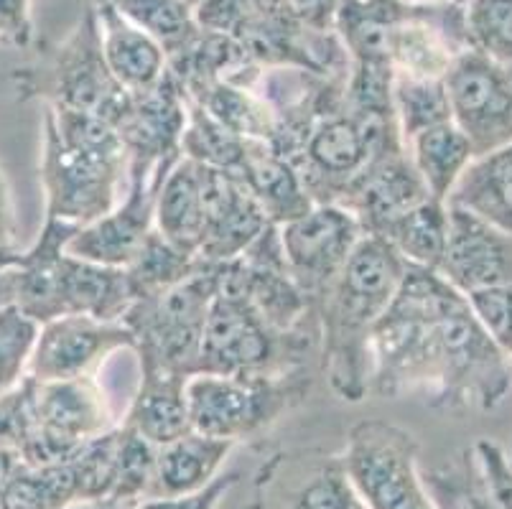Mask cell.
Segmentation results:
<instances>
[{
	"label": "cell",
	"instance_id": "cell-1",
	"mask_svg": "<svg viewBox=\"0 0 512 509\" xmlns=\"http://www.w3.org/2000/svg\"><path fill=\"white\" fill-rule=\"evenodd\" d=\"M510 362L462 293L436 270L408 265L372 331L370 392L426 390L434 408L495 410L512 385Z\"/></svg>",
	"mask_w": 512,
	"mask_h": 509
},
{
	"label": "cell",
	"instance_id": "cell-2",
	"mask_svg": "<svg viewBox=\"0 0 512 509\" xmlns=\"http://www.w3.org/2000/svg\"><path fill=\"white\" fill-rule=\"evenodd\" d=\"M408 263L380 237L365 235L316 308L321 372L334 395L362 403L370 395V342L398 293Z\"/></svg>",
	"mask_w": 512,
	"mask_h": 509
},
{
	"label": "cell",
	"instance_id": "cell-3",
	"mask_svg": "<svg viewBox=\"0 0 512 509\" xmlns=\"http://www.w3.org/2000/svg\"><path fill=\"white\" fill-rule=\"evenodd\" d=\"M39 179L44 219L79 230L105 217L128 189V151L118 128L87 112L44 107Z\"/></svg>",
	"mask_w": 512,
	"mask_h": 509
},
{
	"label": "cell",
	"instance_id": "cell-4",
	"mask_svg": "<svg viewBox=\"0 0 512 509\" xmlns=\"http://www.w3.org/2000/svg\"><path fill=\"white\" fill-rule=\"evenodd\" d=\"M74 232L72 224L44 219L16 268L13 303L39 326L62 316L123 321L133 306L128 273L69 255L67 242Z\"/></svg>",
	"mask_w": 512,
	"mask_h": 509
},
{
	"label": "cell",
	"instance_id": "cell-5",
	"mask_svg": "<svg viewBox=\"0 0 512 509\" xmlns=\"http://www.w3.org/2000/svg\"><path fill=\"white\" fill-rule=\"evenodd\" d=\"M199 26L230 36L258 67L347 77L349 56L334 31L309 26L288 0H199Z\"/></svg>",
	"mask_w": 512,
	"mask_h": 509
},
{
	"label": "cell",
	"instance_id": "cell-6",
	"mask_svg": "<svg viewBox=\"0 0 512 509\" xmlns=\"http://www.w3.org/2000/svg\"><path fill=\"white\" fill-rule=\"evenodd\" d=\"M21 100H41L44 107L97 115L118 128L128 112L125 92L102 56L95 6H87L67 39L46 54L41 67L16 69L13 74Z\"/></svg>",
	"mask_w": 512,
	"mask_h": 509
},
{
	"label": "cell",
	"instance_id": "cell-7",
	"mask_svg": "<svg viewBox=\"0 0 512 509\" xmlns=\"http://www.w3.org/2000/svg\"><path fill=\"white\" fill-rule=\"evenodd\" d=\"M395 143H406L398 120H362L347 105L306 125L286 161L296 168L314 204H342L367 163Z\"/></svg>",
	"mask_w": 512,
	"mask_h": 509
},
{
	"label": "cell",
	"instance_id": "cell-8",
	"mask_svg": "<svg viewBox=\"0 0 512 509\" xmlns=\"http://www.w3.org/2000/svg\"><path fill=\"white\" fill-rule=\"evenodd\" d=\"M304 370L278 375H194L186 385L192 431L240 443L268 431L309 392Z\"/></svg>",
	"mask_w": 512,
	"mask_h": 509
},
{
	"label": "cell",
	"instance_id": "cell-9",
	"mask_svg": "<svg viewBox=\"0 0 512 509\" xmlns=\"http://www.w3.org/2000/svg\"><path fill=\"white\" fill-rule=\"evenodd\" d=\"M217 296V263L204 260L202 268L179 286L158 296L141 298L128 308V326L141 364L164 367L186 377L197 375L209 308Z\"/></svg>",
	"mask_w": 512,
	"mask_h": 509
},
{
	"label": "cell",
	"instance_id": "cell-10",
	"mask_svg": "<svg viewBox=\"0 0 512 509\" xmlns=\"http://www.w3.org/2000/svg\"><path fill=\"white\" fill-rule=\"evenodd\" d=\"M309 336L281 334L265 324L255 308L232 288L217 283L199 352L197 375H278L299 370Z\"/></svg>",
	"mask_w": 512,
	"mask_h": 509
},
{
	"label": "cell",
	"instance_id": "cell-11",
	"mask_svg": "<svg viewBox=\"0 0 512 509\" xmlns=\"http://www.w3.org/2000/svg\"><path fill=\"white\" fill-rule=\"evenodd\" d=\"M367 509H434L423 487L418 443L385 420H362L339 456Z\"/></svg>",
	"mask_w": 512,
	"mask_h": 509
},
{
	"label": "cell",
	"instance_id": "cell-12",
	"mask_svg": "<svg viewBox=\"0 0 512 509\" xmlns=\"http://www.w3.org/2000/svg\"><path fill=\"white\" fill-rule=\"evenodd\" d=\"M115 426L118 423L97 377L36 382L34 428L18 451L26 466L62 464L72 459L82 443Z\"/></svg>",
	"mask_w": 512,
	"mask_h": 509
},
{
	"label": "cell",
	"instance_id": "cell-13",
	"mask_svg": "<svg viewBox=\"0 0 512 509\" xmlns=\"http://www.w3.org/2000/svg\"><path fill=\"white\" fill-rule=\"evenodd\" d=\"M278 235L288 273L316 314L365 232L355 214L339 204H314L306 214L281 224Z\"/></svg>",
	"mask_w": 512,
	"mask_h": 509
},
{
	"label": "cell",
	"instance_id": "cell-14",
	"mask_svg": "<svg viewBox=\"0 0 512 509\" xmlns=\"http://www.w3.org/2000/svg\"><path fill=\"white\" fill-rule=\"evenodd\" d=\"M451 123L462 130L474 156L512 140V64L492 62L467 49L451 62L444 77Z\"/></svg>",
	"mask_w": 512,
	"mask_h": 509
},
{
	"label": "cell",
	"instance_id": "cell-15",
	"mask_svg": "<svg viewBox=\"0 0 512 509\" xmlns=\"http://www.w3.org/2000/svg\"><path fill=\"white\" fill-rule=\"evenodd\" d=\"M174 166V163H171ZM171 166L158 171H128V189L123 199L105 217L79 227L67 242V252L79 260L105 265V268H128L151 232L156 230V196Z\"/></svg>",
	"mask_w": 512,
	"mask_h": 509
},
{
	"label": "cell",
	"instance_id": "cell-16",
	"mask_svg": "<svg viewBox=\"0 0 512 509\" xmlns=\"http://www.w3.org/2000/svg\"><path fill=\"white\" fill-rule=\"evenodd\" d=\"M123 349H136V339L123 321L62 316L41 324L31 352L29 377L36 382L97 377L102 364Z\"/></svg>",
	"mask_w": 512,
	"mask_h": 509
},
{
	"label": "cell",
	"instance_id": "cell-17",
	"mask_svg": "<svg viewBox=\"0 0 512 509\" xmlns=\"http://www.w3.org/2000/svg\"><path fill=\"white\" fill-rule=\"evenodd\" d=\"M189 118V97L171 72L151 90L130 95L128 112L118 123V133L128 151V171H158L181 158Z\"/></svg>",
	"mask_w": 512,
	"mask_h": 509
},
{
	"label": "cell",
	"instance_id": "cell-18",
	"mask_svg": "<svg viewBox=\"0 0 512 509\" xmlns=\"http://www.w3.org/2000/svg\"><path fill=\"white\" fill-rule=\"evenodd\" d=\"M436 273L464 298L512 283V235L449 204V235Z\"/></svg>",
	"mask_w": 512,
	"mask_h": 509
},
{
	"label": "cell",
	"instance_id": "cell-19",
	"mask_svg": "<svg viewBox=\"0 0 512 509\" xmlns=\"http://www.w3.org/2000/svg\"><path fill=\"white\" fill-rule=\"evenodd\" d=\"M428 196L406 143H395L367 163L339 207L355 214L365 235L380 237L395 219L426 202Z\"/></svg>",
	"mask_w": 512,
	"mask_h": 509
},
{
	"label": "cell",
	"instance_id": "cell-20",
	"mask_svg": "<svg viewBox=\"0 0 512 509\" xmlns=\"http://www.w3.org/2000/svg\"><path fill=\"white\" fill-rule=\"evenodd\" d=\"M199 168L204 189V237L199 258L207 263H227L240 258L271 222L237 176L217 168Z\"/></svg>",
	"mask_w": 512,
	"mask_h": 509
},
{
	"label": "cell",
	"instance_id": "cell-21",
	"mask_svg": "<svg viewBox=\"0 0 512 509\" xmlns=\"http://www.w3.org/2000/svg\"><path fill=\"white\" fill-rule=\"evenodd\" d=\"M186 385L189 377L181 372L141 364V382L120 426L138 433L156 448L181 438L192 431Z\"/></svg>",
	"mask_w": 512,
	"mask_h": 509
},
{
	"label": "cell",
	"instance_id": "cell-22",
	"mask_svg": "<svg viewBox=\"0 0 512 509\" xmlns=\"http://www.w3.org/2000/svg\"><path fill=\"white\" fill-rule=\"evenodd\" d=\"M92 6H95L97 26H100L102 56L120 87L130 95L151 90L153 84L161 82V77L169 72L166 51L156 39L125 21L107 3L95 0Z\"/></svg>",
	"mask_w": 512,
	"mask_h": 509
},
{
	"label": "cell",
	"instance_id": "cell-23",
	"mask_svg": "<svg viewBox=\"0 0 512 509\" xmlns=\"http://www.w3.org/2000/svg\"><path fill=\"white\" fill-rule=\"evenodd\" d=\"M235 443L189 431L156 451V476L148 499L189 497L222 474Z\"/></svg>",
	"mask_w": 512,
	"mask_h": 509
},
{
	"label": "cell",
	"instance_id": "cell-24",
	"mask_svg": "<svg viewBox=\"0 0 512 509\" xmlns=\"http://www.w3.org/2000/svg\"><path fill=\"white\" fill-rule=\"evenodd\" d=\"M156 232L176 250L199 258L204 237V189L199 163L181 156L156 196ZM202 260V258H199Z\"/></svg>",
	"mask_w": 512,
	"mask_h": 509
},
{
	"label": "cell",
	"instance_id": "cell-25",
	"mask_svg": "<svg viewBox=\"0 0 512 509\" xmlns=\"http://www.w3.org/2000/svg\"><path fill=\"white\" fill-rule=\"evenodd\" d=\"M237 179L245 184L258 207L268 217V222L281 227L291 219L301 217L314 207L304 181L296 174V168L278 156L268 143L255 140L248 158L242 163Z\"/></svg>",
	"mask_w": 512,
	"mask_h": 509
},
{
	"label": "cell",
	"instance_id": "cell-26",
	"mask_svg": "<svg viewBox=\"0 0 512 509\" xmlns=\"http://www.w3.org/2000/svg\"><path fill=\"white\" fill-rule=\"evenodd\" d=\"M449 204L512 235V140L469 163L451 191Z\"/></svg>",
	"mask_w": 512,
	"mask_h": 509
},
{
	"label": "cell",
	"instance_id": "cell-27",
	"mask_svg": "<svg viewBox=\"0 0 512 509\" xmlns=\"http://www.w3.org/2000/svg\"><path fill=\"white\" fill-rule=\"evenodd\" d=\"M406 148L428 194L441 202H449L456 181L462 179L469 163L477 158L467 135L451 120L413 135Z\"/></svg>",
	"mask_w": 512,
	"mask_h": 509
},
{
	"label": "cell",
	"instance_id": "cell-28",
	"mask_svg": "<svg viewBox=\"0 0 512 509\" xmlns=\"http://www.w3.org/2000/svg\"><path fill=\"white\" fill-rule=\"evenodd\" d=\"M186 97L240 138L271 143L276 135V112L255 92L253 84L212 82Z\"/></svg>",
	"mask_w": 512,
	"mask_h": 509
},
{
	"label": "cell",
	"instance_id": "cell-29",
	"mask_svg": "<svg viewBox=\"0 0 512 509\" xmlns=\"http://www.w3.org/2000/svg\"><path fill=\"white\" fill-rule=\"evenodd\" d=\"M449 235V202L428 196L426 202L395 219L380 240L388 242L408 265L436 270Z\"/></svg>",
	"mask_w": 512,
	"mask_h": 509
},
{
	"label": "cell",
	"instance_id": "cell-30",
	"mask_svg": "<svg viewBox=\"0 0 512 509\" xmlns=\"http://www.w3.org/2000/svg\"><path fill=\"white\" fill-rule=\"evenodd\" d=\"M120 13L125 21L146 31L161 44L166 59L184 49L199 34V21L194 6L186 0H102Z\"/></svg>",
	"mask_w": 512,
	"mask_h": 509
},
{
	"label": "cell",
	"instance_id": "cell-31",
	"mask_svg": "<svg viewBox=\"0 0 512 509\" xmlns=\"http://www.w3.org/2000/svg\"><path fill=\"white\" fill-rule=\"evenodd\" d=\"M255 140L240 138L225 125H220L212 115L189 100V118H186L184 138H181V156L199 166L217 168L227 174H240L242 163L248 158Z\"/></svg>",
	"mask_w": 512,
	"mask_h": 509
},
{
	"label": "cell",
	"instance_id": "cell-32",
	"mask_svg": "<svg viewBox=\"0 0 512 509\" xmlns=\"http://www.w3.org/2000/svg\"><path fill=\"white\" fill-rule=\"evenodd\" d=\"M202 263L204 260L176 250L171 242H166L164 237L153 230L146 245L136 255V260L125 268L130 280V291H133V303L179 286L181 280L197 273Z\"/></svg>",
	"mask_w": 512,
	"mask_h": 509
},
{
	"label": "cell",
	"instance_id": "cell-33",
	"mask_svg": "<svg viewBox=\"0 0 512 509\" xmlns=\"http://www.w3.org/2000/svg\"><path fill=\"white\" fill-rule=\"evenodd\" d=\"M120 443L123 428L115 426L100 436L90 438L69 459L77 499H110L118 482Z\"/></svg>",
	"mask_w": 512,
	"mask_h": 509
},
{
	"label": "cell",
	"instance_id": "cell-34",
	"mask_svg": "<svg viewBox=\"0 0 512 509\" xmlns=\"http://www.w3.org/2000/svg\"><path fill=\"white\" fill-rule=\"evenodd\" d=\"M393 107L395 118H398L400 135H403L406 143L413 135L451 120L444 79L395 77Z\"/></svg>",
	"mask_w": 512,
	"mask_h": 509
},
{
	"label": "cell",
	"instance_id": "cell-35",
	"mask_svg": "<svg viewBox=\"0 0 512 509\" xmlns=\"http://www.w3.org/2000/svg\"><path fill=\"white\" fill-rule=\"evenodd\" d=\"M77 499L69 461L51 466H23L6 494L0 509H62Z\"/></svg>",
	"mask_w": 512,
	"mask_h": 509
},
{
	"label": "cell",
	"instance_id": "cell-36",
	"mask_svg": "<svg viewBox=\"0 0 512 509\" xmlns=\"http://www.w3.org/2000/svg\"><path fill=\"white\" fill-rule=\"evenodd\" d=\"M423 487L434 509H497L487 494L474 454L464 451L459 461L439 469H423Z\"/></svg>",
	"mask_w": 512,
	"mask_h": 509
},
{
	"label": "cell",
	"instance_id": "cell-37",
	"mask_svg": "<svg viewBox=\"0 0 512 509\" xmlns=\"http://www.w3.org/2000/svg\"><path fill=\"white\" fill-rule=\"evenodd\" d=\"M464 31L469 49L512 64V0H464Z\"/></svg>",
	"mask_w": 512,
	"mask_h": 509
},
{
	"label": "cell",
	"instance_id": "cell-38",
	"mask_svg": "<svg viewBox=\"0 0 512 509\" xmlns=\"http://www.w3.org/2000/svg\"><path fill=\"white\" fill-rule=\"evenodd\" d=\"M41 326L16 303L0 306V395L11 392L29 375L31 352Z\"/></svg>",
	"mask_w": 512,
	"mask_h": 509
},
{
	"label": "cell",
	"instance_id": "cell-39",
	"mask_svg": "<svg viewBox=\"0 0 512 509\" xmlns=\"http://www.w3.org/2000/svg\"><path fill=\"white\" fill-rule=\"evenodd\" d=\"M123 428V443H120V464H118V482H115L113 497L120 502L141 504L148 499L156 476V451L153 443L141 438L138 433Z\"/></svg>",
	"mask_w": 512,
	"mask_h": 509
},
{
	"label": "cell",
	"instance_id": "cell-40",
	"mask_svg": "<svg viewBox=\"0 0 512 509\" xmlns=\"http://www.w3.org/2000/svg\"><path fill=\"white\" fill-rule=\"evenodd\" d=\"M288 509H367V504L349 482L342 461L332 459L321 466L319 474L311 476V482L296 494Z\"/></svg>",
	"mask_w": 512,
	"mask_h": 509
},
{
	"label": "cell",
	"instance_id": "cell-41",
	"mask_svg": "<svg viewBox=\"0 0 512 509\" xmlns=\"http://www.w3.org/2000/svg\"><path fill=\"white\" fill-rule=\"evenodd\" d=\"M467 301L497 347L512 357V283L472 293Z\"/></svg>",
	"mask_w": 512,
	"mask_h": 509
},
{
	"label": "cell",
	"instance_id": "cell-42",
	"mask_svg": "<svg viewBox=\"0 0 512 509\" xmlns=\"http://www.w3.org/2000/svg\"><path fill=\"white\" fill-rule=\"evenodd\" d=\"M34 387L36 382L26 375L21 385L0 395V443L18 448L34 428Z\"/></svg>",
	"mask_w": 512,
	"mask_h": 509
},
{
	"label": "cell",
	"instance_id": "cell-43",
	"mask_svg": "<svg viewBox=\"0 0 512 509\" xmlns=\"http://www.w3.org/2000/svg\"><path fill=\"white\" fill-rule=\"evenodd\" d=\"M474 459H477L479 474H482L484 487H487L495 507L512 509V464L505 451L490 438H482L474 446Z\"/></svg>",
	"mask_w": 512,
	"mask_h": 509
},
{
	"label": "cell",
	"instance_id": "cell-44",
	"mask_svg": "<svg viewBox=\"0 0 512 509\" xmlns=\"http://www.w3.org/2000/svg\"><path fill=\"white\" fill-rule=\"evenodd\" d=\"M34 39L31 0H0V41L18 49H29Z\"/></svg>",
	"mask_w": 512,
	"mask_h": 509
},
{
	"label": "cell",
	"instance_id": "cell-45",
	"mask_svg": "<svg viewBox=\"0 0 512 509\" xmlns=\"http://www.w3.org/2000/svg\"><path fill=\"white\" fill-rule=\"evenodd\" d=\"M235 484L237 474H220L202 492L174 499H143L136 509H217Z\"/></svg>",
	"mask_w": 512,
	"mask_h": 509
},
{
	"label": "cell",
	"instance_id": "cell-46",
	"mask_svg": "<svg viewBox=\"0 0 512 509\" xmlns=\"http://www.w3.org/2000/svg\"><path fill=\"white\" fill-rule=\"evenodd\" d=\"M288 3L309 26L319 31H334V18L344 0H288Z\"/></svg>",
	"mask_w": 512,
	"mask_h": 509
},
{
	"label": "cell",
	"instance_id": "cell-47",
	"mask_svg": "<svg viewBox=\"0 0 512 509\" xmlns=\"http://www.w3.org/2000/svg\"><path fill=\"white\" fill-rule=\"evenodd\" d=\"M18 222L16 207H13V194L8 186L6 174L0 168V250H18Z\"/></svg>",
	"mask_w": 512,
	"mask_h": 509
},
{
	"label": "cell",
	"instance_id": "cell-48",
	"mask_svg": "<svg viewBox=\"0 0 512 509\" xmlns=\"http://www.w3.org/2000/svg\"><path fill=\"white\" fill-rule=\"evenodd\" d=\"M23 456L16 446H6V443H0V497L6 494L8 484L16 479L18 471L23 469Z\"/></svg>",
	"mask_w": 512,
	"mask_h": 509
},
{
	"label": "cell",
	"instance_id": "cell-49",
	"mask_svg": "<svg viewBox=\"0 0 512 509\" xmlns=\"http://www.w3.org/2000/svg\"><path fill=\"white\" fill-rule=\"evenodd\" d=\"M138 504L120 502V499H74L62 509H136Z\"/></svg>",
	"mask_w": 512,
	"mask_h": 509
},
{
	"label": "cell",
	"instance_id": "cell-50",
	"mask_svg": "<svg viewBox=\"0 0 512 509\" xmlns=\"http://www.w3.org/2000/svg\"><path fill=\"white\" fill-rule=\"evenodd\" d=\"M186 3H189V6H194V8L199 6V0H186Z\"/></svg>",
	"mask_w": 512,
	"mask_h": 509
},
{
	"label": "cell",
	"instance_id": "cell-51",
	"mask_svg": "<svg viewBox=\"0 0 512 509\" xmlns=\"http://www.w3.org/2000/svg\"><path fill=\"white\" fill-rule=\"evenodd\" d=\"M510 464H512V459H510Z\"/></svg>",
	"mask_w": 512,
	"mask_h": 509
}]
</instances>
